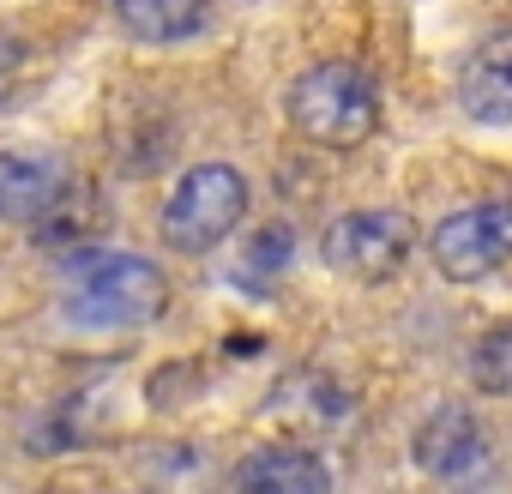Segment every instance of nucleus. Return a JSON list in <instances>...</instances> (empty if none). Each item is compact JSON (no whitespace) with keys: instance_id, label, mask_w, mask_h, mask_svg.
<instances>
[{"instance_id":"1","label":"nucleus","mask_w":512,"mask_h":494,"mask_svg":"<svg viewBox=\"0 0 512 494\" xmlns=\"http://www.w3.org/2000/svg\"><path fill=\"white\" fill-rule=\"evenodd\" d=\"M169 308V278L151 260L133 254H79L73 284H67V320L85 332H133L163 320Z\"/></svg>"},{"instance_id":"2","label":"nucleus","mask_w":512,"mask_h":494,"mask_svg":"<svg viewBox=\"0 0 512 494\" xmlns=\"http://www.w3.org/2000/svg\"><path fill=\"white\" fill-rule=\"evenodd\" d=\"M290 121L326 151H356L380 127V91L362 61H320L290 85Z\"/></svg>"},{"instance_id":"3","label":"nucleus","mask_w":512,"mask_h":494,"mask_svg":"<svg viewBox=\"0 0 512 494\" xmlns=\"http://www.w3.org/2000/svg\"><path fill=\"white\" fill-rule=\"evenodd\" d=\"M247 211V181L229 163H199L175 181L169 205H163V241L175 254H211L235 235Z\"/></svg>"},{"instance_id":"4","label":"nucleus","mask_w":512,"mask_h":494,"mask_svg":"<svg viewBox=\"0 0 512 494\" xmlns=\"http://www.w3.org/2000/svg\"><path fill=\"white\" fill-rule=\"evenodd\" d=\"M416 254V223L410 211H350L326 229V260L344 272V278H362V284H386L410 266Z\"/></svg>"},{"instance_id":"5","label":"nucleus","mask_w":512,"mask_h":494,"mask_svg":"<svg viewBox=\"0 0 512 494\" xmlns=\"http://www.w3.org/2000/svg\"><path fill=\"white\" fill-rule=\"evenodd\" d=\"M512 254V211L506 205H464L458 217H446L428 241V260L440 278L452 284H482L506 266Z\"/></svg>"},{"instance_id":"6","label":"nucleus","mask_w":512,"mask_h":494,"mask_svg":"<svg viewBox=\"0 0 512 494\" xmlns=\"http://www.w3.org/2000/svg\"><path fill=\"white\" fill-rule=\"evenodd\" d=\"M410 458H416L428 476H440V482H470V476L488 470V428H482L476 410L440 404V410L416 428Z\"/></svg>"},{"instance_id":"7","label":"nucleus","mask_w":512,"mask_h":494,"mask_svg":"<svg viewBox=\"0 0 512 494\" xmlns=\"http://www.w3.org/2000/svg\"><path fill=\"white\" fill-rule=\"evenodd\" d=\"M73 175L61 151L49 145H13L0 151V223H37L55 199H67Z\"/></svg>"},{"instance_id":"8","label":"nucleus","mask_w":512,"mask_h":494,"mask_svg":"<svg viewBox=\"0 0 512 494\" xmlns=\"http://www.w3.org/2000/svg\"><path fill=\"white\" fill-rule=\"evenodd\" d=\"M235 482L241 488H266V494H326L332 488V470L308 446H266V452H253L235 470Z\"/></svg>"},{"instance_id":"9","label":"nucleus","mask_w":512,"mask_h":494,"mask_svg":"<svg viewBox=\"0 0 512 494\" xmlns=\"http://www.w3.org/2000/svg\"><path fill=\"white\" fill-rule=\"evenodd\" d=\"M506 55H512V43H506V37H488V43L476 49V61L464 67L458 103H464V115L482 121V127H506V121H512V73H506Z\"/></svg>"},{"instance_id":"10","label":"nucleus","mask_w":512,"mask_h":494,"mask_svg":"<svg viewBox=\"0 0 512 494\" xmlns=\"http://www.w3.org/2000/svg\"><path fill=\"white\" fill-rule=\"evenodd\" d=\"M121 25L139 43H181L205 25V0H121Z\"/></svg>"},{"instance_id":"11","label":"nucleus","mask_w":512,"mask_h":494,"mask_svg":"<svg viewBox=\"0 0 512 494\" xmlns=\"http://www.w3.org/2000/svg\"><path fill=\"white\" fill-rule=\"evenodd\" d=\"M470 374H476V386H482V392H494V398L512 386V332H506V326H494V332L482 338V350H476Z\"/></svg>"},{"instance_id":"12","label":"nucleus","mask_w":512,"mask_h":494,"mask_svg":"<svg viewBox=\"0 0 512 494\" xmlns=\"http://www.w3.org/2000/svg\"><path fill=\"white\" fill-rule=\"evenodd\" d=\"M13 85H19V49H13L7 37H0V103L13 97Z\"/></svg>"}]
</instances>
